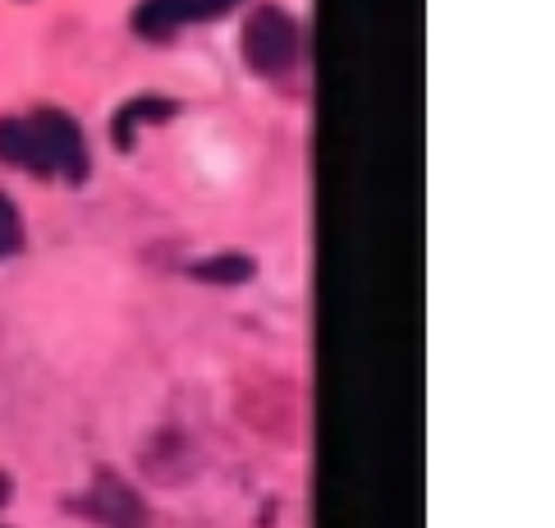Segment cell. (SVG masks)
<instances>
[{"instance_id":"obj_1","label":"cell","mask_w":555,"mask_h":528,"mask_svg":"<svg viewBox=\"0 0 555 528\" xmlns=\"http://www.w3.org/2000/svg\"><path fill=\"white\" fill-rule=\"evenodd\" d=\"M0 162L24 166L37 175H65V180H88V147L83 129L65 111H37L24 120H0Z\"/></svg>"},{"instance_id":"obj_2","label":"cell","mask_w":555,"mask_h":528,"mask_svg":"<svg viewBox=\"0 0 555 528\" xmlns=\"http://www.w3.org/2000/svg\"><path fill=\"white\" fill-rule=\"evenodd\" d=\"M244 61L257 74H285L299 61V24L285 10L262 5L244 28Z\"/></svg>"},{"instance_id":"obj_3","label":"cell","mask_w":555,"mask_h":528,"mask_svg":"<svg viewBox=\"0 0 555 528\" xmlns=\"http://www.w3.org/2000/svg\"><path fill=\"white\" fill-rule=\"evenodd\" d=\"M240 0H143L133 14V28L143 37H170L184 24H203V18H221Z\"/></svg>"},{"instance_id":"obj_4","label":"cell","mask_w":555,"mask_h":528,"mask_svg":"<svg viewBox=\"0 0 555 528\" xmlns=\"http://www.w3.org/2000/svg\"><path fill=\"white\" fill-rule=\"evenodd\" d=\"M88 515L102 519V524H111V528H143V524H147L143 501H138L129 487H125L120 478H111V474L96 478L92 497H88Z\"/></svg>"},{"instance_id":"obj_5","label":"cell","mask_w":555,"mask_h":528,"mask_svg":"<svg viewBox=\"0 0 555 528\" xmlns=\"http://www.w3.org/2000/svg\"><path fill=\"white\" fill-rule=\"evenodd\" d=\"M170 115H175L170 96H133V102H125L120 115L111 120V143L120 147V152H129L138 125H147V120H170Z\"/></svg>"},{"instance_id":"obj_6","label":"cell","mask_w":555,"mask_h":528,"mask_svg":"<svg viewBox=\"0 0 555 528\" xmlns=\"http://www.w3.org/2000/svg\"><path fill=\"white\" fill-rule=\"evenodd\" d=\"M253 271H257V262L244 258V253H216V258L193 267V276L211 281V285H244V281H253Z\"/></svg>"},{"instance_id":"obj_7","label":"cell","mask_w":555,"mask_h":528,"mask_svg":"<svg viewBox=\"0 0 555 528\" xmlns=\"http://www.w3.org/2000/svg\"><path fill=\"white\" fill-rule=\"evenodd\" d=\"M24 248V221H18V207L0 193V258H14Z\"/></svg>"},{"instance_id":"obj_8","label":"cell","mask_w":555,"mask_h":528,"mask_svg":"<svg viewBox=\"0 0 555 528\" xmlns=\"http://www.w3.org/2000/svg\"><path fill=\"white\" fill-rule=\"evenodd\" d=\"M5 497H10V478H5V474H0V501H5Z\"/></svg>"}]
</instances>
